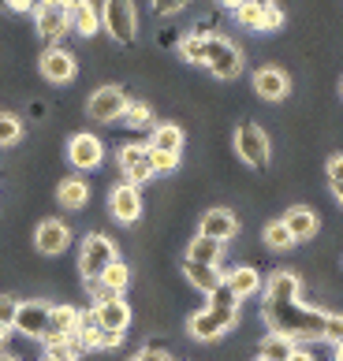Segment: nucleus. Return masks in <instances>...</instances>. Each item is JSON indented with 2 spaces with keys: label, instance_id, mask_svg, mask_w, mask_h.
<instances>
[{
  "label": "nucleus",
  "instance_id": "39448f33",
  "mask_svg": "<svg viewBox=\"0 0 343 361\" xmlns=\"http://www.w3.org/2000/svg\"><path fill=\"white\" fill-rule=\"evenodd\" d=\"M101 26L109 30L116 42H135L138 34V16H135V4L131 0H104L101 4Z\"/></svg>",
  "mask_w": 343,
  "mask_h": 361
},
{
  "label": "nucleus",
  "instance_id": "de8ad7c7",
  "mask_svg": "<svg viewBox=\"0 0 343 361\" xmlns=\"http://www.w3.org/2000/svg\"><path fill=\"white\" fill-rule=\"evenodd\" d=\"M49 4H64V8H71V4H75V0H49Z\"/></svg>",
  "mask_w": 343,
  "mask_h": 361
},
{
  "label": "nucleus",
  "instance_id": "58836bf2",
  "mask_svg": "<svg viewBox=\"0 0 343 361\" xmlns=\"http://www.w3.org/2000/svg\"><path fill=\"white\" fill-rule=\"evenodd\" d=\"M131 361H172V357H168L164 350H157V346H146V350H138Z\"/></svg>",
  "mask_w": 343,
  "mask_h": 361
},
{
  "label": "nucleus",
  "instance_id": "4c0bfd02",
  "mask_svg": "<svg viewBox=\"0 0 343 361\" xmlns=\"http://www.w3.org/2000/svg\"><path fill=\"white\" fill-rule=\"evenodd\" d=\"M325 171H328V183H332V186H339V183H343V153H336V157H328V164H325Z\"/></svg>",
  "mask_w": 343,
  "mask_h": 361
},
{
  "label": "nucleus",
  "instance_id": "72a5a7b5",
  "mask_svg": "<svg viewBox=\"0 0 343 361\" xmlns=\"http://www.w3.org/2000/svg\"><path fill=\"white\" fill-rule=\"evenodd\" d=\"M150 160H153V171H161V176H168V171H176V168H179V157H172V153H157V149H150Z\"/></svg>",
  "mask_w": 343,
  "mask_h": 361
},
{
  "label": "nucleus",
  "instance_id": "6e6552de",
  "mask_svg": "<svg viewBox=\"0 0 343 361\" xmlns=\"http://www.w3.org/2000/svg\"><path fill=\"white\" fill-rule=\"evenodd\" d=\"M120 171H124V183L131 186H142L150 183L157 171H153V160H150V145H124L120 149Z\"/></svg>",
  "mask_w": 343,
  "mask_h": 361
},
{
  "label": "nucleus",
  "instance_id": "7ed1b4c3",
  "mask_svg": "<svg viewBox=\"0 0 343 361\" xmlns=\"http://www.w3.org/2000/svg\"><path fill=\"white\" fill-rule=\"evenodd\" d=\"M235 153H239V160L250 168H269V153H272L269 135L246 119V123H239V130H235Z\"/></svg>",
  "mask_w": 343,
  "mask_h": 361
},
{
  "label": "nucleus",
  "instance_id": "cd10ccee",
  "mask_svg": "<svg viewBox=\"0 0 343 361\" xmlns=\"http://www.w3.org/2000/svg\"><path fill=\"white\" fill-rule=\"evenodd\" d=\"M295 346H299V343H291L287 336H276V331H269V336L261 339V354H258V357H265V361H287Z\"/></svg>",
  "mask_w": 343,
  "mask_h": 361
},
{
  "label": "nucleus",
  "instance_id": "f257e3e1",
  "mask_svg": "<svg viewBox=\"0 0 343 361\" xmlns=\"http://www.w3.org/2000/svg\"><path fill=\"white\" fill-rule=\"evenodd\" d=\"M261 317H265L269 331L287 336L291 343H325V328H328V313L302 305V298H287V302H261Z\"/></svg>",
  "mask_w": 343,
  "mask_h": 361
},
{
  "label": "nucleus",
  "instance_id": "a878e982",
  "mask_svg": "<svg viewBox=\"0 0 343 361\" xmlns=\"http://www.w3.org/2000/svg\"><path fill=\"white\" fill-rule=\"evenodd\" d=\"M150 149L179 157V153H183V130H179V123H161V127H153Z\"/></svg>",
  "mask_w": 343,
  "mask_h": 361
},
{
  "label": "nucleus",
  "instance_id": "b1692460",
  "mask_svg": "<svg viewBox=\"0 0 343 361\" xmlns=\"http://www.w3.org/2000/svg\"><path fill=\"white\" fill-rule=\"evenodd\" d=\"M224 283H228L235 290V298H250V294H258V290H265V283H261V276L250 269V264H239V269H231L228 276H224Z\"/></svg>",
  "mask_w": 343,
  "mask_h": 361
},
{
  "label": "nucleus",
  "instance_id": "a18cd8bd",
  "mask_svg": "<svg viewBox=\"0 0 343 361\" xmlns=\"http://www.w3.org/2000/svg\"><path fill=\"white\" fill-rule=\"evenodd\" d=\"M332 361H343V343H336V346H332Z\"/></svg>",
  "mask_w": 343,
  "mask_h": 361
},
{
  "label": "nucleus",
  "instance_id": "ea45409f",
  "mask_svg": "<svg viewBox=\"0 0 343 361\" xmlns=\"http://www.w3.org/2000/svg\"><path fill=\"white\" fill-rule=\"evenodd\" d=\"M4 4H8L11 11H30V8L42 4V0H4Z\"/></svg>",
  "mask_w": 343,
  "mask_h": 361
},
{
  "label": "nucleus",
  "instance_id": "9b49d317",
  "mask_svg": "<svg viewBox=\"0 0 343 361\" xmlns=\"http://www.w3.org/2000/svg\"><path fill=\"white\" fill-rule=\"evenodd\" d=\"M34 23H37V34L45 37V42H56V37H64L71 30V16L64 4H49V0H42V4L34 8Z\"/></svg>",
  "mask_w": 343,
  "mask_h": 361
},
{
  "label": "nucleus",
  "instance_id": "412c9836",
  "mask_svg": "<svg viewBox=\"0 0 343 361\" xmlns=\"http://www.w3.org/2000/svg\"><path fill=\"white\" fill-rule=\"evenodd\" d=\"M183 276H187L191 287L202 290L205 298L224 283V272H220V269H213V264H198V261H183Z\"/></svg>",
  "mask_w": 343,
  "mask_h": 361
},
{
  "label": "nucleus",
  "instance_id": "8fccbe9b",
  "mask_svg": "<svg viewBox=\"0 0 343 361\" xmlns=\"http://www.w3.org/2000/svg\"><path fill=\"white\" fill-rule=\"evenodd\" d=\"M258 361H265V357H258Z\"/></svg>",
  "mask_w": 343,
  "mask_h": 361
},
{
  "label": "nucleus",
  "instance_id": "ddd939ff",
  "mask_svg": "<svg viewBox=\"0 0 343 361\" xmlns=\"http://www.w3.org/2000/svg\"><path fill=\"white\" fill-rule=\"evenodd\" d=\"M109 212H112V220H120V224H135L142 216V194H138V186H131V183L112 186Z\"/></svg>",
  "mask_w": 343,
  "mask_h": 361
},
{
  "label": "nucleus",
  "instance_id": "c85d7f7f",
  "mask_svg": "<svg viewBox=\"0 0 343 361\" xmlns=\"http://www.w3.org/2000/svg\"><path fill=\"white\" fill-rule=\"evenodd\" d=\"M261 238H265V246H269V250H291V246H295V238H291V231L284 227V220H272V224H265V231H261Z\"/></svg>",
  "mask_w": 343,
  "mask_h": 361
},
{
  "label": "nucleus",
  "instance_id": "4be33fe9",
  "mask_svg": "<svg viewBox=\"0 0 343 361\" xmlns=\"http://www.w3.org/2000/svg\"><path fill=\"white\" fill-rule=\"evenodd\" d=\"M71 16V30H78L83 37H94L97 26H101V8L94 4V0H75V4L68 8Z\"/></svg>",
  "mask_w": 343,
  "mask_h": 361
},
{
  "label": "nucleus",
  "instance_id": "49530a36",
  "mask_svg": "<svg viewBox=\"0 0 343 361\" xmlns=\"http://www.w3.org/2000/svg\"><path fill=\"white\" fill-rule=\"evenodd\" d=\"M332 190H336V202H339V209H343V183H339V186H332Z\"/></svg>",
  "mask_w": 343,
  "mask_h": 361
},
{
  "label": "nucleus",
  "instance_id": "6ab92c4d",
  "mask_svg": "<svg viewBox=\"0 0 343 361\" xmlns=\"http://www.w3.org/2000/svg\"><path fill=\"white\" fill-rule=\"evenodd\" d=\"M280 220H284L287 231H291L295 243H306V238L318 235V212L306 209V205H291V209H287Z\"/></svg>",
  "mask_w": 343,
  "mask_h": 361
},
{
  "label": "nucleus",
  "instance_id": "393cba45",
  "mask_svg": "<svg viewBox=\"0 0 343 361\" xmlns=\"http://www.w3.org/2000/svg\"><path fill=\"white\" fill-rule=\"evenodd\" d=\"M187 261L213 264V269H220V261H224V243H213V238H205V235H194L191 246H187Z\"/></svg>",
  "mask_w": 343,
  "mask_h": 361
},
{
  "label": "nucleus",
  "instance_id": "aec40b11",
  "mask_svg": "<svg viewBox=\"0 0 343 361\" xmlns=\"http://www.w3.org/2000/svg\"><path fill=\"white\" fill-rule=\"evenodd\" d=\"M265 298H269V302L302 298V279H299V272H291V269L272 272V276H269V283H265Z\"/></svg>",
  "mask_w": 343,
  "mask_h": 361
},
{
  "label": "nucleus",
  "instance_id": "2eb2a0df",
  "mask_svg": "<svg viewBox=\"0 0 343 361\" xmlns=\"http://www.w3.org/2000/svg\"><path fill=\"white\" fill-rule=\"evenodd\" d=\"M34 246L42 253H49V257H56V253H64L71 246V227L64 220H42L34 231Z\"/></svg>",
  "mask_w": 343,
  "mask_h": 361
},
{
  "label": "nucleus",
  "instance_id": "a211bd4d",
  "mask_svg": "<svg viewBox=\"0 0 343 361\" xmlns=\"http://www.w3.org/2000/svg\"><path fill=\"white\" fill-rule=\"evenodd\" d=\"M94 317H97V324L104 331H120L124 336V331L131 328V305L124 298H109V302L94 305Z\"/></svg>",
  "mask_w": 343,
  "mask_h": 361
},
{
  "label": "nucleus",
  "instance_id": "9d476101",
  "mask_svg": "<svg viewBox=\"0 0 343 361\" xmlns=\"http://www.w3.org/2000/svg\"><path fill=\"white\" fill-rule=\"evenodd\" d=\"M78 324H83V313L75 305H52L49 313V331H45V346H56V343H75L78 336Z\"/></svg>",
  "mask_w": 343,
  "mask_h": 361
},
{
  "label": "nucleus",
  "instance_id": "7c9ffc66",
  "mask_svg": "<svg viewBox=\"0 0 343 361\" xmlns=\"http://www.w3.org/2000/svg\"><path fill=\"white\" fill-rule=\"evenodd\" d=\"M209 310H224V313H239V298L228 283H220L213 294H209Z\"/></svg>",
  "mask_w": 343,
  "mask_h": 361
},
{
  "label": "nucleus",
  "instance_id": "4468645a",
  "mask_svg": "<svg viewBox=\"0 0 343 361\" xmlns=\"http://www.w3.org/2000/svg\"><path fill=\"white\" fill-rule=\"evenodd\" d=\"M198 235L213 238V243H231V238L239 235V216H235L231 209H209L205 216H202Z\"/></svg>",
  "mask_w": 343,
  "mask_h": 361
},
{
  "label": "nucleus",
  "instance_id": "473e14b6",
  "mask_svg": "<svg viewBox=\"0 0 343 361\" xmlns=\"http://www.w3.org/2000/svg\"><path fill=\"white\" fill-rule=\"evenodd\" d=\"M23 138V123L16 116H8V112H0V145H11V142H19Z\"/></svg>",
  "mask_w": 343,
  "mask_h": 361
},
{
  "label": "nucleus",
  "instance_id": "c03bdc74",
  "mask_svg": "<svg viewBox=\"0 0 343 361\" xmlns=\"http://www.w3.org/2000/svg\"><path fill=\"white\" fill-rule=\"evenodd\" d=\"M8 339H11V328H4V324H0V346H4Z\"/></svg>",
  "mask_w": 343,
  "mask_h": 361
},
{
  "label": "nucleus",
  "instance_id": "5701e85b",
  "mask_svg": "<svg viewBox=\"0 0 343 361\" xmlns=\"http://www.w3.org/2000/svg\"><path fill=\"white\" fill-rule=\"evenodd\" d=\"M235 19H239L243 26H250V30H280V26H284V11H280V8L261 11V8L243 4L239 11H235Z\"/></svg>",
  "mask_w": 343,
  "mask_h": 361
},
{
  "label": "nucleus",
  "instance_id": "c756f323",
  "mask_svg": "<svg viewBox=\"0 0 343 361\" xmlns=\"http://www.w3.org/2000/svg\"><path fill=\"white\" fill-rule=\"evenodd\" d=\"M179 56L187 63H205V34H183Z\"/></svg>",
  "mask_w": 343,
  "mask_h": 361
},
{
  "label": "nucleus",
  "instance_id": "f704fd0d",
  "mask_svg": "<svg viewBox=\"0 0 343 361\" xmlns=\"http://www.w3.org/2000/svg\"><path fill=\"white\" fill-rule=\"evenodd\" d=\"M16 313H19V302L11 298V294H0V324L11 328L16 324Z\"/></svg>",
  "mask_w": 343,
  "mask_h": 361
},
{
  "label": "nucleus",
  "instance_id": "bb28decb",
  "mask_svg": "<svg viewBox=\"0 0 343 361\" xmlns=\"http://www.w3.org/2000/svg\"><path fill=\"white\" fill-rule=\"evenodd\" d=\"M56 197H60V205L64 209H83L86 202H90V186H86V179H64L60 186H56Z\"/></svg>",
  "mask_w": 343,
  "mask_h": 361
},
{
  "label": "nucleus",
  "instance_id": "20e7f679",
  "mask_svg": "<svg viewBox=\"0 0 343 361\" xmlns=\"http://www.w3.org/2000/svg\"><path fill=\"white\" fill-rule=\"evenodd\" d=\"M235 324H239V313H224V310H198V313H191V320H187V336L191 339H198V343H213V339H220L224 331H231Z\"/></svg>",
  "mask_w": 343,
  "mask_h": 361
},
{
  "label": "nucleus",
  "instance_id": "f3484780",
  "mask_svg": "<svg viewBox=\"0 0 343 361\" xmlns=\"http://www.w3.org/2000/svg\"><path fill=\"white\" fill-rule=\"evenodd\" d=\"M287 90H291V78H287L280 68H258L254 71V93L265 101H284Z\"/></svg>",
  "mask_w": 343,
  "mask_h": 361
},
{
  "label": "nucleus",
  "instance_id": "c9c22d12",
  "mask_svg": "<svg viewBox=\"0 0 343 361\" xmlns=\"http://www.w3.org/2000/svg\"><path fill=\"white\" fill-rule=\"evenodd\" d=\"M325 343H343V317L339 313H328V328H325Z\"/></svg>",
  "mask_w": 343,
  "mask_h": 361
},
{
  "label": "nucleus",
  "instance_id": "dca6fc26",
  "mask_svg": "<svg viewBox=\"0 0 343 361\" xmlns=\"http://www.w3.org/2000/svg\"><path fill=\"white\" fill-rule=\"evenodd\" d=\"M42 75L49 78V82H71V78L78 75V60L68 49L52 45V49L42 52Z\"/></svg>",
  "mask_w": 343,
  "mask_h": 361
},
{
  "label": "nucleus",
  "instance_id": "79ce46f5",
  "mask_svg": "<svg viewBox=\"0 0 343 361\" xmlns=\"http://www.w3.org/2000/svg\"><path fill=\"white\" fill-rule=\"evenodd\" d=\"M287 361H313V354L306 350V346H295V350H291V357H287Z\"/></svg>",
  "mask_w": 343,
  "mask_h": 361
},
{
  "label": "nucleus",
  "instance_id": "0eeeda50",
  "mask_svg": "<svg viewBox=\"0 0 343 361\" xmlns=\"http://www.w3.org/2000/svg\"><path fill=\"white\" fill-rule=\"evenodd\" d=\"M127 104H131V97L120 86H101V90L90 93L86 112H90V119H97V123H112V119H124Z\"/></svg>",
  "mask_w": 343,
  "mask_h": 361
},
{
  "label": "nucleus",
  "instance_id": "423d86ee",
  "mask_svg": "<svg viewBox=\"0 0 343 361\" xmlns=\"http://www.w3.org/2000/svg\"><path fill=\"white\" fill-rule=\"evenodd\" d=\"M205 68L213 71L217 78H239L243 71V52L235 49L228 37H205Z\"/></svg>",
  "mask_w": 343,
  "mask_h": 361
},
{
  "label": "nucleus",
  "instance_id": "e433bc0d",
  "mask_svg": "<svg viewBox=\"0 0 343 361\" xmlns=\"http://www.w3.org/2000/svg\"><path fill=\"white\" fill-rule=\"evenodd\" d=\"M191 0H153V11L157 16H176V11H183Z\"/></svg>",
  "mask_w": 343,
  "mask_h": 361
},
{
  "label": "nucleus",
  "instance_id": "37998d69",
  "mask_svg": "<svg viewBox=\"0 0 343 361\" xmlns=\"http://www.w3.org/2000/svg\"><path fill=\"white\" fill-rule=\"evenodd\" d=\"M220 4H224V8H231V11H239V8L246 4V0H220Z\"/></svg>",
  "mask_w": 343,
  "mask_h": 361
},
{
  "label": "nucleus",
  "instance_id": "f03ea898",
  "mask_svg": "<svg viewBox=\"0 0 343 361\" xmlns=\"http://www.w3.org/2000/svg\"><path fill=\"white\" fill-rule=\"evenodd\" d=\"M120 261V253H116V243L109 235H86L83 238V250H78V272H83L86 283H94V279H101V272L109 269V264Z\"/></svg>",
  "mask_w": 343,
  "mask_h": 361
},
{
  "label": "nucleus",
  "instance_id": "3c124183",
  "mask_svg": "<svg viewBox=\"0 0 343 361\" xmlns=\"http://www.w3.org/2000/svg\"><path fill=\"white\" fill-rule=\"evenodd\" d=\"M339 93H343V86H339Z\"/></svg>",
  "mask_w": 343,
  "mask_h": 361
},
{
  "label": "nucleus",
  "instance_id": "2f4dec72",
  "mask_svg": "<svg viewBox=\"0 0 343 361\" xmlns=\"http://www.w3.org/2000/svg\"><path fill=\"white\" fill-rule=\"evenodd\" d=\"M124 123L127 127H150L153 123V112H150V104H138V101H131L127 104V112H124Z\"/></svg>",
  "mask_w": 343,
  "mask_h": 361
},
{
  "label": "nucleus",
  "instance_id": "09e8293b",
  "mask_svg": "<svg viewBox=\"0 0 343 361\" xmlns=\"http://www.w3.org/2000/svg\"><path fill=\"white\" fill-rule=\"evenodd\" d=\"M0 361H19V357H11V354H0Z\"/></svg>",
  "mask_w": 343,
  "mask_h": 361
},
{
  "label": "nucleus",
  "instance_id": "a19ab883",
  "mask_svg": "<svg viewBox=\"0 0 343 361\" xmlns=\"http://www.w3.org/2000/svg\"><path fill=\"white\" fill-rule=\"evenodd\" d=\"M157 42H161V45L168 49V45H179V42H183V37H179L176 30H161V34H157Z\"/></svg>",
  "mask_w": 343,
  "mask_h": 361
},
{
  "label": "nucleus",
  "instance_id": "f8f14e48",
  "mask_svg": "<svg viewBox=\"0 0 343 361\" xmlns=\"http://www.w3.org/2000/svg\"><path fill=\"white\" fill-rule=\"evenodd\" d=\"M68 160H71V168L78 171H94L101 168V160H104V145L97 135H75L68 142Z\"/></svg>",
  "mask_w": 343,
  "mask_h": 361
},
{
  "label": "nucleus",
  "instance_id": "1a4fd4ad",
  "mask_svg": "<svg viewBox=\"0 0 343 361\" xmlns=\"http://www.w3.org/2000/svg\"><path fill=\"white\" fill-rule=\"evenodd\" d=\"M49 313H52V305L42 302V298H34V302H19V313H16V328L19 336L26 339H45V331H49Z\"/></svg>",
  "mask_w": 343,
  "mask_h": 361
}]
</instances>
